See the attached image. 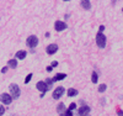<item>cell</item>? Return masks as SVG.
Returning a JSON list of instances; mask_svg holds the SVG:
<instances>
[{
  "label": "cell",
  "instance_id": "28",
  "mask_svg": "<svg viewBox=\"0 0 123 116\" xmlns=\"http://www.w3.org/2000/svg\"><path fill=\"white\" fill-rule=\"evenodd\" d=\"M64 1H69V0H64Z\"/></svg>",
  "mask_w": 123,
  "mask_h": 116
},
{
  "label": "cell",
  "instance_id": "8",
  "mask_svg": "<svg viewBox=\"0 0 123 116\" xmlns=\"http://www.w3.org/2000/svg\"><path fill=\"white\" fill-rule=\"evenodd\" d=\"M54 28H55V31H63V30L67 28V24L63 22V21H55Z\"/></svg>",
  "mask_w": 123,
  "mask_h": 116
},
{
  "label": "cell",
  "instance_id": "27",
  "mask_svg": "<svg viewBox=\"0 0 123 116\" xmlns=\"http://www.w3.org/2000/svg\"><path fill=\"white\" fill-rule=\"evenodd\" d=\"M118 115H123V111H119V112H118Z\"/></svg>",
  "mask_w": 123,
  "mask_h": 116
},
{
  "label": "cell",
  "instance_id": "4",
  "mask_svg": "<svg viewBox=\"0 0 123 116\" xmlns=\"http://www.w3.org/2000/svg\"><path fill=\"white\" fill-rule=\"evenodd\" d=\"M64 93H65V89H64L63 87H58L57 89H54V91H53V94H52V96H53V99L58 100V99L62 98V95H63Z\"/></svg>",
  "mask_w": 123,
  "mask_h": 116
},
{
  "label": "cell",
  "instance_id": "16",
  "mask_svg": "<svg viewBox=\"0 0 123 116\" xmlns=\"http://www.w3.org/2000/svg\"><path fill=\"white\" fill-rule=\"evenodd\" d=\"M64 110H65V106H64V104H63V102H60V104H59V106H58V109H57V111H58L59 114H62V112H63Z\"/></svg>",
  "mask_w": 123,
  "mask_h": 116
},
{
  "label": "cell",
  "instance_id": "3",
  "mask_svg": "<svg viewBox=\"0 0 123 116\" xmlns=\"http://www.w3.org/2000/svg\"><path fill=\"white\" fill-rule=\"evenodd\" d=\"M10 95H11L12 99H17L20 96V88L17 87V84H11L10 85Z\"/></svg>",
  "mask_w": 123,
  "mask_h": 116
},
{
  "label": "cell",
  "instance_id": "10",
  "mask_svg": "<svg viewBox=\"0 0 123 116\" xmlns=\"http://www.w3.org/2000/svg\"><path fill=\"white\" fill-rule=\"evenodd\" d=\"M81 6H83L85 10H90L91 9V4H90V0H80Z\"/></svg>",
  "mask_w": 123,
  "mask_h": 116
},
{
  "label": "cell",
  "instance_id": "13",
  "mask_svg": "<svg viewBox=\"0 0 123 116\" xmlns=\"http://www.w3.org/2000/svg\"><path fill=\"white\" fill-rule=\"evenodd\" d=\"M67 77V74H64V73H63V74H55L54 75V78L52 79L53 82H58V80H63L64 78Z\"/></svg>",
  "mask_w": 123,
  "mask_h": 116
},
{
  "label": "cell",
  "instance_id": "15",
  "mask_svg": "<svg viewBox=\"0 0 123 116\" xmlns=\"http://www.w3.org/2000/svg\"><path fill=\"white\" fill-rule=\"evenodd\" d=\"M97 80H98V75H97V73H96V72H94V73H92V75H91V82L96 84Z\"/></svg>",
  "mask_w": 123,
  "mask_h": 116
},
{
  "label": "cell",
  "instance_id": "18",
  "mask_svg": "<svg viewBox=\"0 0 123 116\" xmlns=\"http://www.w3.org/2000/svg\"><path fill=\"white\" fill-rule=\"evenodd\" d=\"M106 88H107L106 84H101V85L98 87V91H100V93H104V91L106 90Z\"/></svg>",
  "mask_w": 123,
  "mask_h": 116
},
{
  "label": "cell",
  "instance_id": "19",
  "mask_svg": "<svg viewBox=\"0 0 123 116\" xmlns=\"http://www.w3.org/2000/svg\"><path fill=\"white\" fill-rule=\"evenodd\" d=\"M31 79H32V74H31V73H30V74L25 78V84H27V83H30V80Z\"/></svg>",
  "mask_w": 123,
  "mask_h": 116
},
{
  "label": "cell",
  "instance_id": "11",
  "mask_svg": "<svg viewBox=\"0 0 123 116\" xmlns=\"http://www.w3.org/2000/svg\"><path fill=\"white\" fill-rule=\"evenodd\" d=\"M27 56V52L26 51H18L17 53H16V58L17 59H25Z\"/></svg>",
  "mask_w": 123,
  "mask_h": 116
},
{
  "label": "cell",
  "instance_id": "25",
  "mask_svg": "<svg viewBox=\"0 0 123 116\" xmlns=\"http://www.w3.org/2000/svg\"><path fill=\"white\" fill-rule=\"evenodd\" d=\"M104 30H105V26L101 25V26H100V31H104Z\"/></svg>",
  "mask_w": 123,
  "mask_h": 116
},
{
  "label": "cell",
  "instance_id": "9",
  "mask_svg": "<svg viewBox=\"0 0 123 116\" xmlns=\"http://www.w3.org/2000/svg\"><path fill=\"white\" fill-rule=\"evenodd\" d=\"M57 51H58V46L55 45V43H50L48 47H47V53L48 55H54V53H57Z\"/></svg>",
  "mask_w": 123,
  "mask_h": 116
},
{
  "label": "cell",
  "instance_id": "5",
  "mask_svg": "<svg viewBox=\"0 0 123 116\" xmlns=\"http://www.w3.org/2000/svg\"><path fill=\"white\" fill-rule=\"evenodd\" d=\"M0 101H1L3 104H5V105H10V104L12 102V98H11V95H10V94L4 93V94H1V95H0Z\"/></svg>",
  "mask_w": 123,
  "mask_h": 116
},
{
  "label": "cell",
  "instance_id": "12",
  "mask_svg": "<svg viewBox=\"0 0 123 116\" xmlns=\"http://www.w3.org/2000/svg\"><path fill=\"white\" fill-rule=\"evenodd\" d=\"M7 64H9V67H10V68L15 69V68L17 67V59H10V61L7 62Z\"/></svg>",
  "mask_w": 123,
  "mask_h": 116
},
{
  "label": "cell",
  "instance_id": "23",
  "mask_svg": "<svg viewBox=\"0 0 123 116\" xmlns=\"http://www.w3.org/2000/svg\"><path fill=\"white\" fill-rule=\"evenodd\" d=\"M57 66H58V62H57V61L52 62V67H53V68H54V67H57Z\"/></svg>",
  "mask_w": 123,
  "mask_h": 116
},
{
  "label": "cell",
  "instance_id": "26",
  "mask_svg": "<svg viewBox=\"0 0 123 116\" xmlns=\"http://www.w3.org/2000/svg\"><path fill=\"white\" fill-rule=\"evenodd\" d=\"M52 69H53V67H52V66H50V67H47V70H48V72H50Z\"/></svg>",
  "mask_w": 123,
  "mask_h": 116
},
{
  "label": "cell",
  "instance_id": "1",
  "mask_svg": "<svg viewBox=\"0 0 123 116\" xmlns=\"http://www.w3.org/2000/svg\"><path fill=\"white\" fill-rule=\"evenodd\" d=\"M106 36L102 34V31H98L97 35H96V45L100 48H105L106 47Z\"/></svg>",
  "mask_w": 123,
  "mask_h": 116
},
{
  "label": "cell",
  "instance_id": "20",
  "mask_svg": "<svg viewBox=\"0 0 123 116\" xmlns=\"http://www.w3.org/2000/svg\"><path fill=\"white\" fill-rule=\"evenodd\" d=\"M4 114H5V108L3 106V105H0V116L4 115Z\"/></svg>",
  "mask_w": 123,
  "mask_h": 116
},
{
  "label": "cell",
  "instance_id": "17",
  "mask_svg": "<svg viewBox=\"0 0 123 116\" xmlns=\"http://www.w3.org/2000/svg\"><path fill=\"white\" fill-rule=\"evenodd\" d=\"M60 115H63V116H71V115H73V112H71V110H64Z\"/></svg>",
  "mask_w": 123,
  "mask_h": 116
},
{
  "label": "cell",
  "instance_id": "2",
  "mask_svg": "<svg viewBox=\"0 0 123 116\" xmlns=\"http://www.w3.org/2000/svg\"><path fill=\"white\" fill-rule=\"evenodd\" d=\"M26 45H27L28 47H31V48L37 47V45H38V38H37V36H35V35L28 36V37H27V41H26Z\"/></svg>",
  "mask_w": 123,
  "mask_h": 116
},
{
  "label": "cell",
  "instance_id": "24",
  "mask_svg": "<svg viewBox=\"0 0 123 116\" xmlns=\"http://www.w3.org/2000/svg\"><path fill=\"white\" fill-rule=\"evenodd\" d=\"M7 72V67H4L3 69H1V73H6Z\"/></svg>",
  "mask_w": 123,
  "mask_h": 116
},
{
  "label": "cell",
  "instance_id": "21",
  "mask_svg": "<svg viewBox=\"0 0 123 116\" xmlns=\"http://www.w3.org/2000/svg\"><path fill=\"white\" fill-rule=\"evenodd\" d=\"M47 85H48V88H50V85H52V84H53V80L52 79H47Z\"/></svg>",
  "mask_w": 123,
  "mask_h": 116
},
{
  "label": "cell",
  "instance_id": "7",
  "mask_svg": "<svg viewBox=\"0 0 123 116\" xmlns=\"http://www.w3.org/2000/svg\"><path fill=\"white\" fill-rule=\"evenodd\" d=\"M36 87H37V89H38L39 91H42V93H46V91H47V90L49 89L46 82H38Z\"/></svg>",
  "mask_w": 123,
  "mask_h": 116
},
{
  "label": "cell",
  "instance_id": "29",
  "mask_svg": "<svg viewBox=\"0 0 123 116\" xmlns=\"http://www.w3.org/2000/svg\"><path fill=\"white\" fill-rule=\"evenodd\" d=\"M122 11H123V9H122Z\"/></svg>",
  "mask_w": 123,
  "mask_h": 116
},
{
  "label": "cell",
  "instance_id": "22",
  "mask_svg": "<svg viewBox=\"0 0 123 116\" xmlns=\"http://www.w3.org/2000/svg\"><path fill=\"white\" fill-rule=\"evenodd\" d=\"M76 108V104L75 102H73V104H70V106H69V110H74Z\"/></svg>",
  "mask_w": 123,
  "mask_h": 116
},
{
  "label": "cell",
  "instance_id": "6",
  "mask_svg": "<svg viewBox=\"0 0 123 116\" xmlns=\"http://www.w3.org/2000/svg\"><path fill=\"white\" fill-rule=\"evenodd\" d=\"M78 114L81 115V116H84V115H89L90 114V108L87 106V105L83 104V106H81L79 110H78Z\"/></svg>",
  "mask_w": 123,
  "mask_h": 116
},
{
  "label": "cell",
  "instance_id": "14",
  "mask_svg": "<svg viewBox=\"0 0 123 116\" xmlns=\"http://www.w3.org/2000/svg\"><path fill=\"white\" fill-rule=\"evenodd\" d=\"M68 96H75V95H78V90L76 89H73V88H70V89H68Z\"/></svg>",
  "mask_w": 123,
  "mask_h": 116
}]
</instances>
